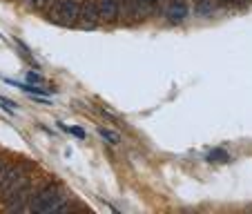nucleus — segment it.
I'll return each instance as SVG.
<instances>
[{"label": "nucleus", "instance_id": "f257e3e1", "mask_svg": "<svg viewBox=\"0 0 252 214\" xmlns=\"http://www.w3.org/2000/svg\"><path fill=\"white\" fill-rule=\"evenodd\" d=\"M74 205L67 201L65 192L58 187V183H47L40 190H36L29 199V212L45 214V212H69Z\"/></svg>", "mask_w": 252, "mask_h": 214}, {"label": "nucleus", "instance_id": "f03ea898", "mask_svg": "<svg viewBox=\"0 0 252 214\" xmlns=\"http://www.w3.org/2000/svg\"><path fill=\"white\" fill-rule=\"evenodd\" d=\"M78 14H81V0H54L49 18L56 25L71 27L78 23Z\"/></svg>", "mask_w": 252, "mask_h": 214}, {"label": "nucleus", "instance_id": "7ed1b4c3", "mask_svg": "<svg viewBox=\"0 0 252 214\" xmlns=\"http://www.w3.org/2000/svg\"><path fill=\"white\" fill-rule=\"evenodd\" d=\"M29 167H32V163L23 161V163H18V165H9L5 172H2V183H0V194H2V201H5L7 196H9L11 192H14L16 187L25 181V172H27Z\"/></svg>", "mask_w": 252, "mask_h": 214}, {"label": "nucleus", "instance_id": "20e7f679", "mask_svg": "<svg viewBox=\"0 0 252 214\" xmlns=\"http://www.w3.org/2000/svg\"><path fill=\"white\" fill-rule=\"evenodd\" d=\"M100 23V11L96 0H83L81 2V14H78V25L81 29H96Z\"/></svg>", "mask_w": 252, "mask_h": 214}, {"label": "nucleus", "instance_id": "39448f33", "mask_svg": "<svg viewBox=\"0 0 252 214\" xmlns=\"http://www.w3.org/2000/svg\"><path fill=\"white\" fill-rule=\"evenodd\" d=\"M190 16V5H188V0H172L170 5H167V11H165V18L167 23L172 25H179Z\"/></svg>", "mask_w": 252, "mask_h": 214}, {"label": "nucleus", "instance_id": "423d86ee", "mask_svg": "<svg viewBox=\"0 0 252 214\" xmlns=\"http://www.w3.org/2000/svg\"><path fill=\"white\" fill-rule=\"evenodd\" d=\"M121 0H98V11L103 23H114L121 16Z\"/></svg>", "mask_w": 252, "mask_h": 214}, {"label": "nucleus", "instance_id": "0eeeda50", "mask_svg": "<svg viewBox=\"0 0 252 214\" xmlns=\"http://www.w3.org/2000/svg\"><path fill=\"white\" fill-rule=\"evenodd\" d=\"M98 134H100V136H103L107 143H110V145H116V143H121V134H119V132H112V129L98 127Z\"/></svg>", "mask_w": 252, "mask_h": 214}, {"label": "nucleus", "instance_id": "6e6552de", "mask_svg": "<svg viewBox=\"0 0 252 214\" xmlns=\"http://www.w3.org/2000/svg\"><path fill=\"white\" fill-rule=\"evenodd\" d=\"M208 161L210 163H225L228 161V152L221 150V148H217V150H212V152L208 154Z\"/></svg>", "mask_w": 252, "mask_h": 214}, {"label": "nucleus", "instance_id": "1a4fd4ad", "mask_svg": "<svg viewBox=\"0 0 252 214\" xmlns=\"http://www.w3.org/2000/svg\"><path fill=\"white\" fill-rule=\"evenodd\" d=\"M56 125H58V127H61V129H65V132L74 134V136H76V138H81V141H83V138H85V129H81V127H67V125H63V123H56Z\"/></svg>", "mask_w": 252, "mask_h": 214}, {"label": "nucleus", "instance_id": "9d476101", "mask_svg": "<svg viewBox=\"0 0 252 214\" xmlns=\"http://www.w3.org/2000/svg\"><path fill=\"white\" fill-rule=\"evenodd\" d=\"M25 5H29V7H36V9H43V7H47V5H52L54 0H23Z\"/></svg>", "mask_w": 252, "mask_h": 214}, {"label": "nucleus", "instance_id": "9b49d317", "mask_svg": "<svg viewBox=\"0 0 252 214\" xmlns=\"http://www.w3.org/2000/svg\"><path fill=\"white\" fill-rule=\"evenodd\" d=\"M196 11H199V14H212V2H210V0H199Z\"/></svg>", "mask_w": 252, "mask_h": 214}, {"label": "nucleus", "instance_id": "f8f14e48", "mask_svg": "<svg viewBox=\"0 0 252 214\" xmlns=\"http://www.w3.org/2000/svg\"><path fill=\"white\" fill-rule=\"evenodd\" d=\"M0 105H2V110H7L9 114H14V110H16L14 100H7V98H2V96H0Z\"/></svg>", "mask_w": 252, "mask_h": 214}, {"label": "nucleus", "instance_id": "ddd939ff", "mask_svg": "<svg viewBox=\"0 0 252 214\" xmlns=\"http://www.w3.org/2000/svg\"><path fill=\"white\" fill-rule=\"evenodd\" d=\"M25 76H27V81H29V83H33V85H36V83H43V76L33 74V71H25Z\"/></svg>", "mask_w": 252, "mask_h": 214}, {"label": "nucleus", "instance_id": "4468645a", "mask_svg": "<svg viewBox=\"0 0 252 214\" xmlns=\"http://www.w3.org/2000/svg\"><path fill=\"white\" fill-rule=\"evenodd\" d=\"M217 5H223V7H232V5H241V0H217Z\"/></svg>", "mask_w": 252, "mask_h": 214}, {"label": "nucleus", "instance_id": "2eb2a0df", "mask_svg": "<svg viewBox=\"0 0 252 214\" xmlns=\"http://www.w3.org/2000/svg\"><path fill=\"white\" fill-rule=\"evenodd\" d=\"M241 2H252V0H241Z\"/></svg>", "mask_w": 252, "mask_h": 214}]
</instances>
